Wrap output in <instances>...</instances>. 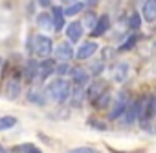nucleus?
<instances>
[{"label": "nucleus", "mask_w": 156, "mask_h": 153, "mask_svg": "<svg viewBox=\"0 0 156 153\" xmlns=\"http://www.w3.org/2000/svg\"><path fill=\"white\" fill-rule=\"evenodd\" d=\"M48 94H50L55 102H59V103L66 102V100L70 98V85H68V81L62 80L61 76H59L55 81H51V83L48 85Z\"/></svg>", "instance_id": "obj_1"}, {"label": "nucleus", "mask_w": 156, "mask_h": 153, "mask_svg": "<svg viewBox=\"0 0 156 153\" xmlns=\"http://www.w3.org/2000/svg\"><path fill=\"white\" fill-rule=\"evenodd\" d=\"M51 52H53V43H51V39L48 35H37V37H33V54L35 55L46 59V57L51 55Z\"/></svg>", "instance_id": "obj_2"}, {"label": "nucleus", "mask_w": 156, "mask_h": 153, "mask_svg": "<svg viewBox=\"0 0 156 153\" xmlns=\"http://www.w3.org/2000/svg\"><path fill=\"white\" fill-rule=\"evenodd\" d=\"M151 118H152V96L138 100V120L143 129H147Z\"/></svg>", "instance_id": "obj_3"}, {"label": "nucleus", "mask_w": 156, "mask_h": 153, "mask_svg": "<svg viewBox=\"0 0 156 153\" xmlns=\"http://www.w3.org/2000/svg\"><path fill=\"white\" fill-rule=\"evenodd\" d=\"M129 92L127 91H121L119 94H118V100H116V103H114V109L110 111V120H116V118H119V116H123V113H125V109H127V105H129Z\"/></svg>", "instance_id": "obj_4"}, {"label": "nucleus", "mask_w": 156, "mask_h": 153, "mask_svg": "<svg viewBox=\"0 0 156 153\" xmlns=\"http://www.w3.org/2000/svg\"><path fill=\"white\" fill-rule=\"evenodd\" d=\"M70 78L73 80V83H77V85H81V87H85V85H88L90 83V74L85 70V68H81V66H70Z\"/></svg>", "instance_id": "obj_5"}, {"label": "nucleus", "mask_w": 156, "mask_h": 153, "mask_svg": "<svg viewBox=\"0 0 156 153\" xmlns=\"http://www.w3.org/2000/svg\"><path fill=\"white\" fill-rule=\"evenodd\" d=\"M53 72H55V63L46 57L42 63H39V76H37V80L39 81H46Z\"/></svg>", "instance_id": "obj_6"}, {"label": "nucleus", "mask_w": 156, "mask_h": 153, "mask_svg": "<svg viewBox=\"0 0 156 153\" xmlns=\"http://www.w3.org/2000/svg\"><path fill=\"white\" fill-rule=\"evenodd\" d=\"M141 15L147 22H154L156 21V0H145L143 8H141Z\"/></svg>", "instance_id": "obj_7"}, {"label": "nucleus", "mask_w": 156, "mask_h": 153, "mask_svg": "<svg viewBox=\"0 0 156 153\" xmlns=\"http://www.w3.org/2000/svg\"><path fill=\"white\" fill-rule=\"evenodd\" d=\"M51 21H53V30L62 32V28H64V9L59 8V6L51 8Z\"/></svg>", "instance_id": "obj_8"}, {"label": "nucleus", "mask_w": 156, "mask_h": 153, "mask_svg": "<svg viewBox=\"0 0 156 153\" xmlns=\"http://www.w3.org/2000/svg\"><path fill=\"white\" fill-rule=\"evenodd\" d=\"M55 55L59 61H70L75 54H73V48L68 44V43H61L57 48H55Z\"/></svg>", "instance_id": "obj_9"}, {"label": "nucleus", "mask_w": 156, "mask_h": 153, "mask_svg": "<svg viewBox=\"0 0 156 153\" xmlns=\"http://www.w3.org/2000/svg\"><path fill=\"white\" fill-rule=\"evenodd\" d=\"M96 50H98V44H96V43H85L79 50L75 52V57L81 59V61H85V59L92 57V55L96 54Z\"/></svg>", "instance_id": "obj_10"}, {"label": "nucleus", "mask_w": 156, "mask_h": 153, "mask_svg": "<svg viewBox=\"0 0 156 153\" xmlns=\"http://www.w3.org/2000/svg\"><path fill=\"white\" fill-rule=\"evenodd\" d=\"M66 35H68V39L70 41H73V43H77L81 39V35H83V22H72V24H68V28H66Z\"/></svg>", "instance_id": "obj_11"}, {"label": "nucleus", "mask_w": 156, "mask_h": 153, "mask_svg": "<svg viewBox=\"0 0 156 153\" xmlns=\"http://www.w3.org/2000/svg\"><path fill=\"white\" fill-rule=\"evenodd\" d=\"M108 28H110V19H108V15H101V17L98 19V22H96V26L92 28V35H94V37H99V35H103Z\"/></svg>", "instance_id": "obj_12"}, {"label": "nucleus", "mask_w": 156, "mask_h": 153, "mask_svg": "<svg viewBox=\"0 0 156 153\" xmlns=\"http://www.w3.org/2000/svg\"><path fill=\"white\" fill-rule=\"evenodd\" d=\"M123 114H125V124H127V125H132V124L138 120V102H132V100H130Z\"/></svg>", "instance_id": "obj_13"}, {"label": "nucleus", "mask_w": 156, "mask_h": 153, "mask_svg": "<svg viewBox=\"0 0 156 153\" xmlns=\"http://www.w3.org/2000/svg\"><path fill=\"white\" fill-rule=\"evenodd\" d=\"M103 91H105V85H103L101 81H98V83H88V89H87V92H85V98H88V100L94 102L98 96L103 94Z\"/></svg>", "instance_id": "obj_14"}, {"label": "nucleus", "mask_w": 156, "mask_h": 153, "mask_svg": "<svg viewBox=\"0 0 156 153\" xmlns=\"http://www.w3.org/2000/svg\"><path fill=\"white\" fill-rule=\"evenodd\" d=\"M19 94H20V81L11 80L6 87V96H8V100H15V98H19Z\"/></svg>", "instance_id": "obj_15"}, {"label": "nucleus", "mask_w": 156, "mask_h": 153, "mask_svg": "<svg viewBox=\"0 0 156 153\" xmlns=\"http://www.w3.org/2000/svg\"><path fill=\"white\" fill-rule=\"evenodd\" d=\"M26 76H28L30 81H35V80H37V76H39V63H37V61L30 59V61L26 63Z\"/></svg>", "instance_id": "obj_16"}, {"label": "nucleus", "mask_w": 156, "mask_h": 153, "mask_svg": "<svg viewBox=\"0 0 156 153\" xmlns=\"http://www.w3.org/2000/svg\"><path fill=\"white\" fill-rule=\"evenodd\" d=\"M70 96H72V105H79L85 98V92H83V87L81 85H75L73 89L70 87Z\"/></svg>", "instance_id": "obj_17"}, {"label": "nucleus", "mask_w": 156, "mask_h": 153, "mask_svg": "<svg viewBox=\"0 0 156 153\" xmlns=\"http://www.w3.org/2000/svg\"><path fill=\"white\" fill-rule=\"evenodd\" d=\"M127 74H129V65L127 63H119L116 66V72H114V80L116 81H125Z\"/></svg>", "instance_id": "obj_18"}, {"label": "nucleus", "mask_w": 156, "mask_h": 153, "mask_svg": "<svg viewBox=\"0 0 156 153\" xmlns=\"http://www.w3.org/2000/svg\"><path fill=\"white\" fill-rule=\"evenodd\" d=\"M37 26L39 28H44V30H53V21H51V17L50 15H46V13H41L39 17H37Z\"/></svg>", "instance_id": "obj_19"}, {"label": "nucleus", "mask_w": 156, "mask_h": 153, "mask_svg": "<svg viewBox=\"0 0 156 153\" xmlns=\"http://www.w3.org/2000/svg\"><path fill=\"white\" fill-rule=\"evenodd\" d=\"M83 9H85V4H83V2H73V4H70L68 8H64V15L73 17V15H77V13H81Z\"/></svg>", "instance_id": "obj_20"}, {"label": "nucleus", "mask_w": 156, "mask_h": 153, "mask_svg": "<svg viewBox=\"0 0 156 153\" xmlns=\"http://www.w3.org/2000/svg\"><path fill=\"white\" fill-rule=\"evenodd\" d=\"M28 102L37 103V105H44V103H46L44 94H42L41 91H30V92H28Z\"/></svg>", "instance_id": "obj_21"}, {"label": "nucleus", "mask_w": 156, "mask_h": 153, "mask_svg": "<svg viewBox=\"0 0 156 153\" xmlns=\"http://www.w3.org/2000/svg\"><path fill=\"white\" fill-rule=\"evenodd\" d=\"M15 124H17V118H13V116H0V131L11 129V127H15Z\"/></svg>", "instance_id": "obj_22"}, {"label": "nucleus", "mask_w": 156, "mask_h": 153, "mask_svg": "<svg viewBox=\"0 0 156 153\" xmlns=\"http://www.w3.org/2000/svg\"><path fill=\"white\" fill-rule=\"evenodd\" d=\"M17 153H41V149L33 144H22V146H17L15 147Z\"/></svg>", "instance_id": "obj_23"}, {"label": "nucleus", "mask_w": 156, "mask_h": 153, "mask_svg": "<svg viewBox=\"0 0 156 153\" xmlns=\"http://www.w3.org/2000/svg\"><path fill=\"white\" fill-rule=\"evenodd\" d=\"M140 26H141V17H140V13L134 11V13L129 17V28H130V30H138Z\"/></svg>", "instance_id": "obj_24"}, {"label": "nucleus", "mask_w": 156, "mask_h": 153, "mask_svg": "<svg viewBox=\"0 0 156 153\" xmlns=\"http://www.w3.org/2000/svg\"><path fill=\"white\" fill-rule=\"evenodd\" d=\"M66 153H99L96 147H90V146H79V147H72L68 149Z\"/></svg>", "instance_id": "obj_25"}, {"label": "nucleus", "mask_w": 156, "mask_h": 153, "mask_svg": "<svg viewBox=\"0 0 156 153\" xmlns=\"http://www.w3.org/2000/svg\"><path fill=\"white\" fill-rule=\"evenodd\" d=\"M94 102H96V105H98L99 109H101V107H107V105H108V102H110V92H105V94L98 96Z\"/></svg>", "instance_id": "obj_26"}, {"label": "nucleus", "mask_w": 156, "mask_h": 153, "mask_svg": "<svg viewBox=\"0 0 156 153\" xmlns=\"http://www.w3.org/2000/svg\"><path fill=\"white\" fill-rule=\"evenodd\" d=\"M103 70H105V61H103V59L98 61V63H94V65L90 66V74H92V76H99Z\"/></svg>", "instance_id": "obj_27"}, {"label": "nucleus", "mask_w": 156, "mask_h": 153, "mask_svg": "<svg viewBox=\"0 0 156 153\" xmlns=\"http://www.w3.org/2000/svg\"><path fill=\"white\" fill-rule=\"evenodd\" d=\"M96 22H98V17L94 15V11H88L87 15H85V26H88V28H94L96 26Z\"/></svg>", "instance_id": "obj_28"}, {"label": "nucleus", "mask_w": 156, "mask_h": 153, "mask_svg": "<svg viewBox=\"0 0 156 153\" xmlns=\"http://www.w3.org/2000/svg\"><path fill=\"white\" fill-rule=\"evenodd\" d=\"M88 125H92V127L98 129V131H107V124L101 122V120H96V118H90V120H88Z\"/></svg>", "instance_id": "obj_29"}, {"label": "nucleus", "mask_w": 156, "mask_h": 153, "mask_svg": "<svg viewBox=\"0 0 156 153\" xmlns=\"http://www.w3.org/2000/svg\"><path fill=\"white\" fill-rule=\"evenodd\" d=\"M68 72H70V66L66 65V61H62L59 66H55V74H57V76H61V78H62V76H66Z\"/></svg>", "instance_id": "obj_30"}, {"label": "nucleus", "mask_w": 156, "mask_h": 153, "mask_svg": "<svg viewBox=\"0 0 156 153\" xmlns=\"http://www.w3.org/2000/svg\"><path fill=\"white\" fill-rule=\"evenodd\" d=\"M136 41H138V37H136V35H130V37H129L121 46H119V50H130V48L136 44Z\"/></svg>", "instance_id": "obj_31"}, {"label": "nucleus", "mask_w": 156, "mask_h": 153, "mask_svg": "<svg viewBox=\"0 0 156 153\" xmlns=\"http://www.w3.org/2000/svg\"><path fill=\"white\" fill-rule=\"evenodd\" d=\"M39 6L41 8H50L51 6V0H39Z\"/></svg>", "instance_id": "obj_32"}, {"label": "nucleus", "mask_w": 156, "mask_h": 153, "mask_svg": "<svg viewBox=\"0 0 156 153\" xmlns=\"http://www.w3.org/2000/svg\"><path fill=\"white\" fill-rule=\"evenodd\" d=\"M152 116H156V96H152Z\"/></svg>", "instance_id": "obj_33"}, {"label": "nucleus", "mask_w": 156, "mask_h": 153, "mask_svg": "<svg viewBox=\"0 0 156 153\" xmlns=\"http://www.w3.org/2000/svg\"><path fill=\"white\" fill-rule=\"evenodd\" d=\"M62 4H66V6H70V4H73V2H77V0H61Z\"/></svg>", "instance_id": "obj_34"}, {"label": "nucleus", "mask_w": 156, "mask_h": 153, "mask_svg": "<svg viewBox=\"0 0 156 153\" xmlns=\"http://www.w3.org/2000/svg\"><path fill=\"white\" fill-rule=\"evenodd\" d=\"M0 153H8V151H6V147H4V146H0Z\"/></svg>", "instance_id": "obj_35"}, {"label": "nucleus", "mask_w": 156, "mask_h": 153, "mask_svg": "<svg viewBox=\"0 0 156 153\" xmlns=\"http://www.w3.org/2000/svg\"><path fill=\"white\" fill-rule=\"evenodd\" d=\"M2 65H4V59H2V57H0V70H2Z\"/></svg>", "instance_id": "obj_36"}]
</instances>
